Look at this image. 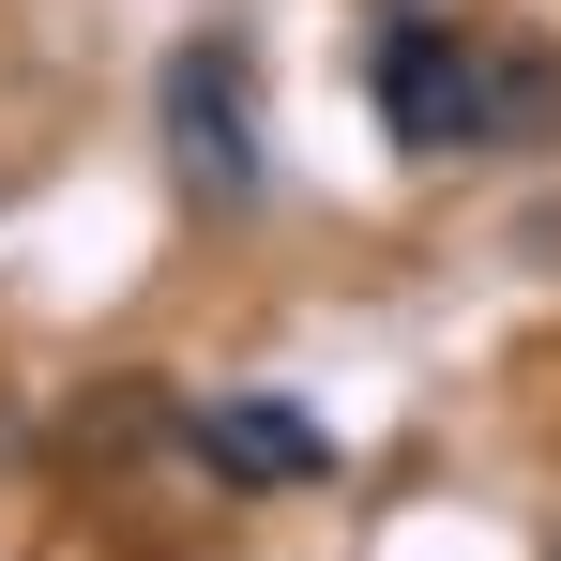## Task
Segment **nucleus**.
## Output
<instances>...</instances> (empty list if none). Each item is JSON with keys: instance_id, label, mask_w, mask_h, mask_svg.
<instances>
[{"instance_id": "nucleus-1", "label": "nucleus", "mask_w": 561, "mask_h": 561, "mask_svg": "<svg viewBox=\"0 0 561 561\" xmlns=\"http://www.w3.org/2000/svg\"><path fill=\"white\" fill-rule=\"evenodd\" d=\"M379 122H394V152H485V46L440 15H394L379 31Z\"/></svg>"}, {"instance_id": "nucleus-2", "label": "nucleus", "mask_w": 561, "mask_h": 561, "mask_svg": "<svg viewBox=\"0 0 561 561\" xmlns=\"http://www.w3.org/2000/svg\"><path fill=\"white\" fill-rule=\"evenodd\" d=\"M168 137H183V183L197 197H259V137H243V46H183L168 61Z\"/></svg>"}, {"instance_id": "nucleus-3", "label": "nucleus", "mask_w": 561, "mask_h": 561, "mask_svg": "<svg viewBox=\"0 0 561 561\" xmlns=\"http://www.w3.org/2000/svg\"><path fill=\"white\" fill-rule=\"evenodd\" d=\"M197 456L228 470V485H319L334 440H319L288 394H213V410H197Z\"/></svg>"}, {"instance_id": "nucleus-4", "label": "nucleus", "mask_w": 561, "mask_h": 561, "mask_svg": "<svg viewBox=\"0 0 561 561\" xmlns=\"http://www.w3.org/2000/svg\"><path fill=\"white\" fill-rule=\"evenodd\" d=\"M561 137V46H485V152H547Z\"/></svg>"}]
</instances>
